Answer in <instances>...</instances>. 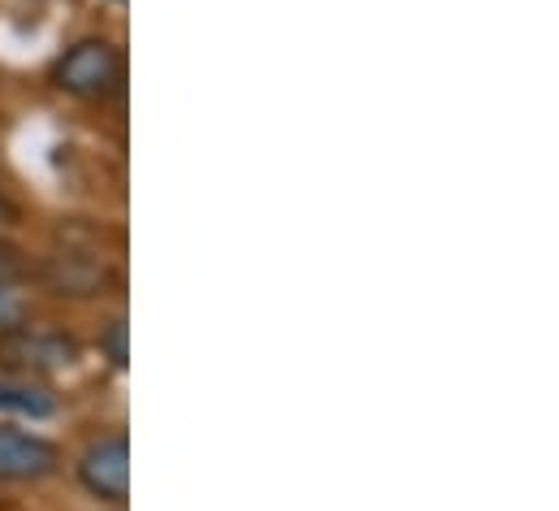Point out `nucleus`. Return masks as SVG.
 <instances>
[{
  "instance_id": "nucleus-10",
  "label": "nucleus",
  "mask_w": 559,
  "mask_h": 511,
  "mask_svg": "<svg viewBox=\"0 0 559 511\" xmlns=\"http://www.w3.org/2000/svg\"><path fill=\"white\" fill-rule=\"evenodd\" d=\"M114 4H127V0H114Z\"/></svg>"
},
{
  "instance_id": "nucleus-6",
  "label": "nucleus",
  "mask_w": 559,
  "mask_h": 511,
  "mask_svg": "<svg viewBox=\"0 0 559 511\" xmlns=\"http://www.w3.org/2000/svg\"><path fill=\"white\" fill-rule=\"evenodd\" d=\"M0 412L26 416V420H48L57 412V394L35 385L31 378H4L0 382Z\"/></svg>"
},
{
  "instance_id": "nucleus-1",
  "label": "nucleus",
  "mask_w": 559,
  "mask_h": 511,
  "mask_svg": "<svg viewBox=\"0 0 559 511\" xmlns=\"http://www.w3.org/2000/svg\"><path fill=\"white\" fill-rule=\"evenodd\" d=\"M118 79H122V57L109 39H83L57 61V83L83 100L109 96L118 87Z\"/></svg>"
},
{
  "instance_id": "nucleus-9",
  "label": "nucleus",
  "mask_w": 559,
  "mask_h": 511,
  "mask_svg": "<svg viewBox=\"0 0 559 511\" xmlns=\"http://www.w3.org/2000/svg\"><path fill=\"white\" fill-rule=\"evenodd\" d=\"M109 352H114V365L122 369V365H127V321H114V330H109Z\"/></svg>"
},
{
  "instance_id": "nucleus-5",
  "label": "nucleus",
  "mask_w": 559,
  "mask_h": 511,
  "mask_svg": "<svg viewBox=\"0 0 559 511\" xmlns=\"http://www.w3.org/2000/svg\"><path fill=\"white\" fill-rule=\"evenodd\" d=\"M44 277L57 295H96L109 282V269H105V260L87 252H61L48 260Z\"/></svg>"
},
{
  "instance_id": "nucleus-7",
  "label": "nucleus",
  "mask_w": 559,
  "mask_h": 511,
  "mask_svg": "<svg viewBox=\"0 0 559 511\" xmlns=\"http://www.w3.org/2000/svg\"><path fill=\"white\" fill-rule=\"evenodd\" d=\"M22 273H26V255L17 252V248H9V243H0V282L13 286Z\"/></svg>"
},
{
  "instance_id": "nucleus-8",
  "label": "nucleus",
  "mask_w": 559,
  "mask_h": 511,
  "mask_svg": "<svg viewBox=\"0 0 559 511\" xmlns=\"http://www.w3.org/2000/svg\"><path fill=\"white\" fill-rule=\"evenodd\" d=\"M17 317H22V299H17V290H13V286H4V282H0V330H13V325H17Z\"/></svg>"
},
{
  "instance_id": "nucleus-4",
  "label": "nucleus",
  "mask_w": 559,
  "mask_h": 511,
  "mask_svg": "<svg viewBox=\"0 0 559 511\" xmlns=\"http://www.w3.org/2000/svg\"><path fill=\"white\" fill-rule=\"evenodd\" d=\"M57 473V447L22 433V429H0V482H39Z\"/></svg>"
},
{
  "instance_id": "nucleus-2",
  "label": "nucleus",
  "mask_w": 559,
  "mask_h": 511,
  "mask_svg": "<svg viewBox=\"0 0 559 511\" xmlns=\"http://www.w3.org/2000/svg\"><path fill=\"white\" fill-rule=\"evenodd\" d=\"M79 360V347L66 334L48 330H4L0 338V365L13 373H61Z\"/></svg>"
},
{
  "instance_id": "nucleus-3",
  "label": "nucleus",
  "mask_w": 559,
  "mask_h": 511,
  "mask_svg": "<svg viewBox=\"0 0 559 511\" xmlns=\"http://www.w3.org/2000/svg\"><path fill=\"white\" fill-rule=\"evenodd\" d=\"M79 477H83V486H87L96 499H105V503H127V495H131V442H127V433L100 438V442L83 455Z\"/></svg>"
}]
</instances>
